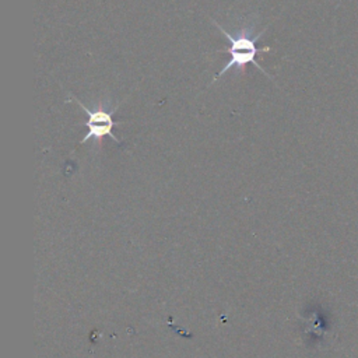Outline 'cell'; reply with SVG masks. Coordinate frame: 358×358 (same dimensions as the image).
Returning a JSON list of instances; mask_svg holds the SVG:
<instances>
[{
  "mask_svg": "<svg viewBox=\"0 0 358 358\" xmlns=\"http://www.w3.org/2000/svg\"><path fill=\"white\" fill-rule=\"evenodd\" d=\"M211 22L218 28V31L221 34H224L228 41H229V48H228V52H229V60L225 63V66L215 74V77L213 78V81L210 83V85L217 81L220 77H222L228 70L231 69H235L238 70L239 73H243V69L248 66V64H253L255 67H257L264 76L270 77L264 70L263 67L255 62L256 60V56L259 53H266V52H270L271 48L268 46H264V48H257L256 46V41L262 38V35L266 32V29L260 31V32H256V17L255 15H249V17H245L242 18L241 24H239V28L235 34H229L227 29H224L222 25H220L215 20L210 18Z\"/></svg>",
  "mask_w": 358,
  "mask_h": 358,
  "instance_id": "6da1fadb",
  "label": "cell"
},
{
  "mask_svg": "<svg viewBox=\"0 0 358 358\" xmlns=\"http://www.w3.org/2000/svg\"><path fill=\"white\" fill-rule=\"evenodd\" d=\"M71 101H74L88 116V119L85 122H83V124L88 129L87 134L83 137V140L80 141V144H84L87 141H96L98 145H101V141L102 138L105 137H109L112 138L115 143L120 144L122 141L113 134V127L115 126H119V124H123L126 122H122V120H113L112 116L113 113L119 109V103L115 105L113 108L110 106L109 109H106V105L105 103H99L96 109H91L88 106H85L78 98H76L74 95H71L70 98Z\"/></svg>",
  "mask_w": 358,
  "mask_h": 358,
  "instance_id": "7a4b0ae2",
  "label": "cell"
}]
</instances>
